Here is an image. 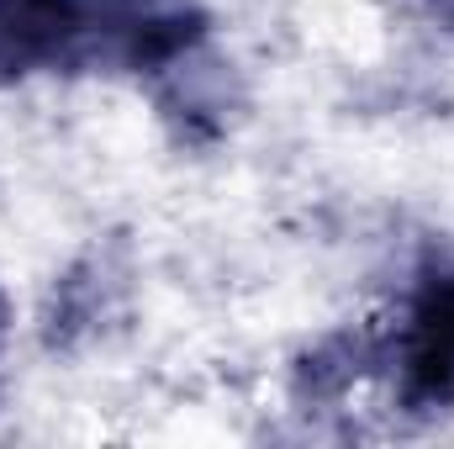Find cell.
I'll return each mask as SVG.
<instances>
[{
    "label": "cell",
    "instance_id": "cell-3",
    "mask_svg": "<svg viewBox=\"0 0 454 449\" xmlns=\"http://www.w3.org/2000/svg\"><path fill=\"white\" fill-rule=\"evenodd\" d=\"M0 328H5V296H0Z\"/></svg>",
    "mask_w": 454,
    "mask_h": 449
},
{
    "label": "cell",
    "instance_id": "cell-2",
    "mask_svg": "<svg viewBox=\"0 0 454 449\" xmlns=\"http://www.w3.org/2000/svg\"><path fill=\"white\" fill-rule=\"evenodd\" d=\"M380 354L391 359L396 402L407 413L454 407V259H428L418 270Z\"/></svg>",
    "mask_w": 454,
    "mask_h": 449
},
{
    "label": "cell",
    "instance_id": "cell-1",
    "mask_svg": "<svg viewBox=\"0 0 454 449\" xmlns=\"http://www.w3.org/2000/svg\"><path fill=\"white\" fill-rule=\"evenodd\" d=\"M207 37L185 0H0V85L116 64L169 75Z\"/></svg>",
    "mask_w": 454,
    "mask_h": 449
}]
</instances>
